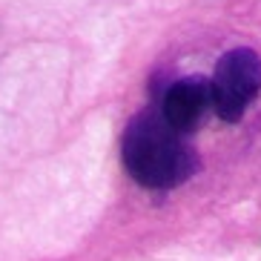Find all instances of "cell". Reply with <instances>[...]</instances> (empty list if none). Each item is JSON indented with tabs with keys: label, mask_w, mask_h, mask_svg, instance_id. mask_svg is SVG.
Segmentation results:
<instances>
[{
	"label": "cell",
	"mask_w": 261,
	"mask_h": 261,
	"mask_svg": "<svg viewBox=\"0 0 261 261\" xmlns=\"http://www.w3.org/2000/svg\"><path fill=\"white\" fill-rule=\"evenodd\" d=\"M161 115L172 129L181 135H190L204 123L207 112L213 109V92H210V81L204 77H178L172 84L164 86L161 92Z\"/></svg>",
	"instance_id": "cell-3"
},
{
	"label": "cell",
	"mask_w": 261,
	"mask_h": 261,
	"mask_svg": "<svg viewBox=\"0 0 261 261\" xmlns=\"http://www.w3.org/2000/svg\"><path fill=\"white\" fill-rule=\"evenodd\" d=\"M121 164L146 190H175L195 175L198 152L172 129L158 107H146L126 123L121 135Z\"/></svg>",
	"instance_id": "cell-1"
},
{
	"label": "cell",
	"mask_w": 261,
	"mask_h": 261,
	"mask_svg": "<svg viewBox=\"0 0 261 261\" xmlns=\"http://www.w3.org/2000/svg\"><path fill=\"white\" fill-rule=\"evenodd\" d=\"M210 92H213V112L221 121H241L247 107L261 92V55L247 46L224 52L210 77Z\"/></svg>",
	"instance_id": "cell-2"
}]
</instances>
